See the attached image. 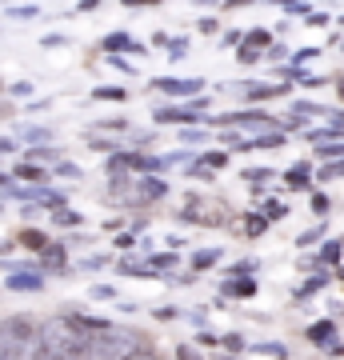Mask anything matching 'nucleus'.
I'll use <instances>...</instances> for the list:
<instances>
[{
  "mask_svg": "<svg viewBox=\"0 0 344 360\" xmlns=\"http://www.w3.org/2000/svg\"><path fill=\"white\" fill-rule=\"evenodd\" d=\"M28 141H49V129H28Z\"/></svg>",
  "mask_w": 344,
  "mask_h": 360,
  "instance_id": "nucleus-49",
  "label": "nucleus"
},
{
  "mask_svg": "<svg viewBox=\"0 0 344 360\" xmlns=\"http://www.w3.org/2000/svg\"><path fill=\"white\" fill-rule=\"evenodd\" d=\"M184 49H189L184 40H172V49H168V60H172V56H184Z\"/></svg>",
  "mask_w": 344,
  "mask_h": 360,
  "instance_id": "nucleus-48",
  "label": "nucleus"
},
{
  "mask_svg": "<svg viewBox=\"0 0 344 360\" xmlns=\"http://www.w3.org/2000/svg\"><path fill=\"white\" fill-rule=\"evenodd\" d=\"M148 269H153V272L177 269V252H153V257H148Z\"/></svg>",
  "mask_w": 344,
  "mask_h": 360,
  "instance_id": "nucleus-24",
  "label": "nucleus"
},
{
  "mask_svg": "<svg viewBox=\"0 0 344 360\" xmlns=\"http://www.w3.org/2000/svg\"><path fill=\"white\" fill-rule=\"evenodd\" d=\"M220 264V248H200V252H192V269L196 272H208Z\"/></svg>",
  "mask_w": 344,
  "mask_h": 360,
  "instance_id": "nucleus-19",
  "label": "nucleus"
},
{
  "mask_svg": "<svg viewBox=\"0 0 344 360\" xmlns=\"http://www.w3.org/2000/svg\"><path fill=\"white\" fill-rule=\"evenodd\" d=\"M336 176H344V160L340 165H324L320 168V180H336Z\"/></svg>",
  "mask_w": 344,
  "mask_h": 360,
  "instance_id": "nucleus-36",
  "label": "nucleus"
},
{
  "mask_svg": "<svg viewBox=\"0 0 344 360\" xmlns=\"http://www.w3.org/2000/svg\"><path fill=\"white\" fill-rule=\"evenodd\" d=\"M177 316H180V309H168V304L165 309H156V321H177Z\"/></svg>",
  "mask_w": 344,
  "mask_h": 360,
  "instance_id": "nucleus-44",
  "label": "nucleus"
},
{
  "mask_svg": "<svg viewBox=\"0 0 344 360\" xmlns=\"http://www.w3.org/2000/svg\"><path fill=\"white\" fill-rule=\"evenodd\" d=\"M317 52H320V49H300V52H296V56H293V60H296V68L305 65V60H312V56H317Z\"/></svg>",
  "mask_w": 344,
  "mask_h": 360,
  "instance_id": "nucleus-42",
  "label": "nucleus"
},
{
  "mask_svg": "<svg viewBox=\"0 0 344 360\" xmlns=\"http://www.w3.org/2000/svg\"><path fill=\"white\" fill-rule=\"evenodd\" d=\"M16 148V141H8V136H0V153H13Z\"/></svg>",
  "mask_w": 344,
  "mask_h": 360,
  "instance_id": "nucleus-51",
  "label": "nucleus"
},
{
  "mask_svg": "<svg viewBox=\"0 0 344 360\" xmlns=\"http://www.w3.org/2000/svg\"><path fill=\"white\" fill-rule=\"evenodd\" d=\"M308 340H312V345H332V340H336V324H332V316H324V321H317V324H308Z\"/></svg>",
  "mask_w": 344,
  "mask_h": 360,
  "instance_id": "nucleus-14",
  "label": "nucleus"
},
{
  "mask_svg": "<svg viewBox=\"0 0 344 360\" xmlns=\"http://www.w3.org/2000/svg\"><path fill=\"white\" fill-rule=\"evenodd\" d=\"M156 92H168V96H192L196 101V92H204V80H184V77H156L153 80Z\"/></svg>",
  "mask_w": 344,
  "mask_h": 360,
  "instance_id": "nucleus-7",
  "label": "nucleus"
},
{
  "mask_svg": "<svg viewBox=\"0 0 344 360\" xmlns=\"http://www.w3.org/2000/svg\"><path fill=\"white\" fill-rule=\"evenodd\" d=\"M92 101H113V104H120V101H128V92L120 89V84H101V89H92Z\"/></svg>",
  "mask_w": 344,
  "mask_h": 360,
  "instance_id": "nucleus-21",
  "label": "nucleus"
},
{
  "mask_svg": "<svg viewBox=\"0 0 344 360\" xmlns=\"http://www.w3.org/2000/svg\"><path fill=\"white\" fill-rule=\"evenodd\" d=\"M196 28H200V32H204V37H212V32H217V20H212V16H204V20H200V25H196Z\"/></svg>",
  "mask_w": 344,
  "mask_h": 360,
  "instance_id": "nucleus-41",
  "label": "nucleus"
},
{
  "mask_svg": "<svg viewBox=\"0 0 344 360\" xmlns=\"http://www.w3.org/2000/svg\"><path fill=\"white\" fill-rule=\"evenodd\" d=\"M108 65H113V68H120V72H136V68L128 65V56H108Z\"/></svg>",
  "mask_w": 344,
  "mask_h": 360,
  "instance_id": "nucleus-40",
  "label": "nucleus"
},
{
  "mask_svg": "<svg viewBox=\"0 0 344 360\" xmlns=\"http://www.w3.org/2000/svg\"><path fill=\"white\" fill-rule=\"evenodd\" d=\"M189 316H192V324H196V328L204 333V324H208V312H204V309H196V312H189Z\"/></svg>",
  "mask_w": 344,
  "mask_h": 360,
  "instance_id": "nucleus-45",
  "label": "nucleus"
},
{
  "mask_svg": "<svg viewBox=\"0 0 344 360\" xmlns=\"http://www.w3.org/2000/svg\"><path fill=\"white\" fill-rule=\"evenodd\" d=\"M92 296H96V300H116V284H96Z\"/></svg>",
  "mask_w": 344,
  "mask_h": 360,
  "instance_id": "nucleus-35",
  "label": "nucleus"
},
{
  "mask_svg": "<svg viewBox=\"0 0 344 360\" xmlns=\"http://www.w3.org/2000/svg\"><path fill=\"white\" fill-rule=\"evenodd\" d=\"M312 212H317V217H324V212H329V196H324V193L312 196Z\"/></svg>",
  "mask_w": 344,
  "mask_h": 360,
  "instance_id": "nucleus-38",
  "label": "nucleus"
},
{
  "mask_svg": "<svg viewBox=\"0 0 344 360\" xmlns=\"http://www.w3.org/2000/svg\"><path fill=\"white\" fill-rule=\"evenodd\" d=\"M204 108H208V96H196V101L184 104V108H156V120H160V124H189V120H196Z\"/></svg>",
  "mask_w": 344,
  "mask_h": 360,
  "instance_id": "nucleus-6",
  "label": "nucleus"
},
{
  "mask_svg": "<svg viewBox=\"0 0 344 360\" xmlns=\"http://www.w3.org/2000/svg\"><path fill=\"white\" fill-rule=\"evenodd\" d=\"M320 352H329V356H344V345H340V336H336L332 345H324V348H320Z\"/></svg>",
  "mask_w": 344,
  "mask_h": 360,
  "instance_id": "nucleus-43",
  "label": "nucleus"
},
{
  "mask_svg": "<svg viewBox=\"0 0 344 360\" xmlns=\"http://www.w3.org/2000/svg\"><path fill=\"white\" fill-rule=\"evenodd\" d=\"M96 129H101V132H128V120H120V116H116V120H101Z\"/></svg>",
  "mask_w": 344,
  "mask_h": 360,
  "instance_id": "nucleus-31",
  "label": "nucleus"
},
{
  "mask_svg": "<svg viewBox=\"0 0 344 360\" xmlns=\"http://www.w3.org/2000/svg\"><path fill=\"white\" fill-rule=\"evenodd\" d=\"M272 49H276L272 44V32L268 28H253V32H244V44L236 49V60L241 65H260V60H268Z\"/></svg>",
  "mask_w": 344,
  "mask_h": 360,
  "instance_id": "nucleus-4",
  "label": "nucleus"
},
{
  "mask_svg": "<svg viewBox=\"0 0 344 360\" xmlns=\"http://www.w3.org/2000/svg\"><path fill=\"white\" fill-rule=\"evenodd\" d=\"M16 245L44 252V248H49V236H44V232H37V229H20V232H16Z\"/></svg>",
  "mask_w": 344,
  "mask_h": 360,
  "instance_id": "nucleus-18",
  "label": "nucleus"
},
{
  "mask_svg": "<svg viewBox=\"0 0 344 360\" xmlns=\"http://www.w3.org/2000/svg\"><path fill=\"white\" fill-rule=\"evenodd\" d=\"M113 324L96 321L89 312H64V316H52L40 328V360H80L84 348L92 345V336L108 333Z\"/></svg>",
  "mask_w": 344,
  "mask_h": 360,
  "instance_id": "nucleus-1",
  "label": "nucleus"
},
{
  "mask_svg": "<svg viewBox=\"0 0 344 360\" xmlns=\"http://www.w3.org/2000/svg\"><path fill=\"white\" fill-rule=\"evenodd\" d=\"M13 180H28V184H44L49 180V172L40 165H28V160H20V165H13Z\"/></svg>",
  "mask_w": 344,
  "mask_h": 360,
  "instance_id": "nucleus-15",
  "label": "nucleus"
},
{
  "mask_svg": "<svg viewBox=\"0 0 344 360\" xmlns=\"http://www.w3.org/2000/svg\"><path fill=\"white\" fill-rule=\"evenodd\" d=\"M40 269H44V272H64V269H68V248H64V245H49L44 252H40Z\"/></svg>",
  "mask_w": 344,
  "mask_h": 360,
  "instance_id": "nucleus-13",
  "label": "nucleus"
},
{
  "mask_svg": "<svg viewBox=\"0 0 344 360\" xmlns=\"http://www.w3.org/2000/svg\"><path fill=\"white\" fill-rule=\"evenodd\" d=\"M340 281H344V269H340Z\"/></svg>",
  "mask_w": 344,
  "mask_h": 360,
  "instance_id": "nucleus-55",
  "label": "nucleus"
},
{
  "mask_svg": "<svg viewBox=\"0 0 344 360\" xmlns=\"http://www.w3.org/2000/svg\"><path fill=\"white\" fill-rule=\"evenodd\" d=\"M324 284H329V272H320V276H312V281L296 284V292H293V296H296V300H308V296H317Z\"/></svg>",
  "mask_w": 344,
  "mask_h": 360,
  "instance_id": "nucleus-20",
  "label": "nucleus"
},
{
  "mask_svg": "<svg viewBox=\"0 0 344 360\" xmlns=\"http://www.w3.org/2000/svg\"><path fill=\"white\" fill-rule=\"evenodd\" d=\"M160 360H165V356H160ZM168 360H172V356H168Z\"/></svg>",
  "mask_w": 344,
  "mask_h": 360,
  "instance_id": "nucleus-56",
  "label": "nucleus"
},
{
  "mask_svg": "<svg viewBox=\"0 0 344 360\" xmlns=\"http://www.w3.org/2000/svg\"><path fill=\"white\" fill-rule=\"evenodd\" d=\"M208 172H217V168H229V153H220V148H208V153H200L196 156Z\"/></svg>",
  "mask_w": 344,
  "mask_h": 360,
  "instance_id": "nucleus-22",
  "label": "nucleus"
},
{
  "mask_svg": "<svg viewBox=\"0 0 344 360\" xmlns=\"http://www.w3.org/2000/svg\"><path fill=\"white\" fill-rule=\"evenodd\" d=\"M320 232H324V224H317V229L300 232V248H305V245H312V240H320Z\"/></svg>",
  "mask_w": 344,
  "mask_h": 360,
  "instance_id": "nucleus-39",
  "label": "nucleus"
},
{
  "mask_svg": "<svg viewBox=\"0 0 344 360\" xmlns=\"http://www.w3.org/2000/svg\"><path fill=\"white\" fill-rule=\"evenodd\" d=\"M8 292H40L44 288V272L37 269H13L8 272V281H4Z\"/></svg>",
  "mask_w": 344,
  "mask_h": 360,
  "instance_id": "nucleus-8",
  "label": "nucleus"
},
{
  "mask_svg": "<svg viewBox=\"0 0 344 360\" xmlns=\"http://www.w3.org/2000/svg\"><path fill=\"white\" fill-rule=\"evenodd\" d=\"M340 252H344V240H329V245L320 248V264H336V260H340Z\"/></svg>",
  "mask_w": 344,
  "mask_h": 360,
  "instance_id": "nucleus-26",
  "label": "nucleus"
},
{
  "mask_svg": "<svg viewBox=\"0 0 344 360\" xmlns=\"http://www.w3.org/2000/svg\"><path fill=\"white\" fill-rule=\"evenodd\" d=\"M56 176H64V180L77 176V180H80V165H72V160H60V165H56Z\"/></svg>",
  "mask_w": 344,
  "mask_h": 360,
  "instance_id": "nucleus-29",
  "label": "nucleus"
},
{
  "mask_svg": "<svg viewBox=\"0 0 344 360\" xmlns=\"http://www.w3.org/2000/svg\"><path fill=\"white\" fill-rule=\"evenodd\" d=\"M284 184H288L293 193H300V188H312V160H300V165L288 168V172H284Z\"/></svg>",
  "mask_w": 344,
  "mask_h": 360,
  "instance_id": "nucleus-12",
  "label": "nucleus"
},
{
  "mask_svg": "<svg viewBox=\"0 0 344 360\" xmlns=\"http://www.w3.org/2000/svg\"><path fill=\"white\" fill-rule=\"evenodd\" d=\"M0 188H4V193L13 188V176H8V172H0Z\"/></svg>",
  "mask_w": 344,
  "mask_h": 360,
  "instance_id": "nucleus-52",
  "label": "nucleus"
},
{
  "mask_svg": "<svg viewBox=\"0 0 344 360\" xmlns=\"http://www.w3.org/2000/svg\"><path fill=\"white\" fill-rule=\"evenodd\" d=\"M165 193H168V184L160 176H136L125 205H156V200H165Z\"/></svg>",
  "mask_w": 344,
  "mask_h": 360,
  "instance_id": "nucleus-5",
  "label": "nucleus"
},
{
  "mask_svg": "<svg viewBox=\"0 0 344 360\" xmlns=\"http://www.w3.org/2000/svg\"><path fill=\"white\" fill-rule=\"evenodd\" d=\"M241 220H244V236H253V240H256V236H265L268 224H272V220H268L265 212H244Z\"/></svg>",
  "mask_w": 344,
  "mask_h": 360,
  "instance_id": "nucleus-16",
  "label": "nucleus"
},
{
  "mask_svg": "<svg viewBox=\"0 0 344 360\" xmlns=\"http://www.w3.org/2000/svg\"><path fill=\"white\" fill-rule=\"evenodd\" d=\"M141 336L132 333V328H108V333L92 336V345L84 348V356L80 360H128L132 352H141Z\"/></svg>",
  "mask_w": 344,
  "mask_h": 360,
  "instance_id": "nucleus-3",
  "label": "nucleus"
},
{
  "mask_svg": "<svg viewBox=\"0 0 344 360\" xmlns=\"http://www.w3.org/2000/svg\"><path fill=\"white\" fill-rule=\"evenodd\" d=\"M8 248H16V236H13V240H4V236H0V252H8Z\"/></svg>",
  "mask_w": 344,
  "mask_h": 360,
  "instance_id": "nucleus-54",
  "label": "nucleus"
},
{
  "mask_svg": "<svg viewBox=\"0 0 344 360\" xmlns=\"http://www.w3.org/2000/svg\"><path fill=\"white\" fill-rule=\"evenodd\" d=\"M40 328L28 312L0 321V360H40Z\"/></svg>",
  "mask_w": 344,
  "mask_h": 360,
  "instance_id": "nucleus-2",
  "label": "nucleus"
},
{
  "mask_svg": "<svg viewBox=\"0 0 344 360\" xmlns=\"http://www.w3.org/2000/svg\"><path fill=\"white\" fill-rule=\"evenodd\" d=\"M253 352H260V356H272V360H288V348H284L281 340H265V345H256Z\"/></svg>",
  "mask_w": 344,
  "mask_h": 360,
  "instance_id": "nucleus-23",
  "label": "nucleus"
},
{
  "mask_svg": "<svg viewBox=\"0 0 344 360\" xmlns=\"http://www.w3.org/2000/svg\"><path fill=\"white\" fill-rule=\"evenodd\" d=\"M260 212H265L268 220H281L284 217V205H281V200H265V208H260Z\"/></svg>",
  "mask_w": 344,
  "mask_h": 360,
  "instance_id": "nucleus-30",
  "label": "nucleus"
},
{
  "mask_svg": "<svg viewBox=\"0 0 344 360\" xmlns=\"http://www.w3.org/2000/svg\"><path fill=\"white\" fill-rule=\"evenodd\" d=\"M236 92H241L244 101L260 104V101H272V96H284V92H288V84H268V80H253V84H241Z\"/></svg>",
  "mask_w": 344,
  "mask_h": 360,
  "instance_id": "nucleus-9",
  "label": "nucleus"
},
{
  "mask_svg": "<svg viewBox=\"0 0 344 360\" xmlns=\"http://www.w3.org/2000/svg\"><path fill=\"white\" fill-rule=\"evenodd\" d=\"M284 13H288V16H312V13H308V4H288Z\"/></svg>",
  "mask_w": 344,
  "mask_h": 360,
  "instance_id": "nucleus-46",
  "label": "nucleus"
},
{
  "mask_svg": "<svg viewBox=\"0 0 344 360\" xmlns=\"http://www.w3.org/2000/svg\"><path fill=\"white\" fill-rule=\"evenodd\" d=\"M256 292H260V284H256L253 276H236V281L220 284V296H224V300H253Z\"/></svg>",
  "mask_w": 344,
  "mask_h": 360,
  "instance_id": "nucleus-10",
  "label": "nucleus"
},
{
  "mask_svg": "<svg viewBox=\"0 0 344 360\" xmlns=\"http://www.w3.org/2000/svg\"><path fill=\"white\" fill-rule=\"evenodd\" d=\"M224 348H229V352H248V348H244V336H241V333H229V336H224Z\"/></svg>",
  "mask_w": 344,
  "mask_h": 360,
  "instance_id": "nucleus-32",
  "label": "nucleus"
},
{
  "mask_svg": "<svg viewBox=\"0 0 344 360\" xmlns=\"http://www.w3.org/2000/svg\"><path fill=\"white\" fill-rule=\"evenodd\" d=\"M244 180L248 184H265V180H272V168H244Z\"/></svg>",
  "mask_w": 344,
  "mask_h": 360,
  "instance_id": "nucleus-28",
  "label": "nucleus"
},
{
  "mask_svg": "<svg viewBox=\"0 0 344 360\" xmlns=\"http://www.w3.org/2000/svg\"><path fill=\"white\" fill-rule=\"evenodd\" d=\"M92 148H101V153H113V141H101V136H92Z\"/></svg>",
  "mask_w": 344,
  "mask_h": 360,
  "instance_id": "nucleus-50",
  "label": "nucleus"
},
{
  "mask_svg": "<svg viewBox=\"0 0 344 360\" xmlns=\"http://www.w3.org/2000/svg\"><path fill=\"white\" fill-rule=\"evenodd\" d=\"M340 25H344V20H340Z\"/></svg>",
  "mask_w": 344,
  "mask_h": 360,
  "instance_id": "nucleus-57",
  "label": "nucleus"
},
{
  "mask_svg": "<svg viewBox=\"0 0 344 360\" xmlns=\"http://www.w3.org/2000/svg\"><path fill=\"white\" fill-rule=\"evenodd\" d=\"M172 360H204V356H200V352H196L192 345H180L177 352H172Z\"/></svg>",
  "mask_w": 344,
  "mask_h": 360,
  "instance_id": "nucleus-34",
  "label": "nucleus"
},
{
  "mask_svg": "<svg viewBox=\"0 0 344 360\" xmlns=\"http://www.w3.org/2000/svg\"><path fill=\"white\" fill-rule=\"evenodd\" d=\"M317 156H324V160H329V165H340V160H344V141L320 144V148H317Z\"/></svg>",
  "mask_w": 344,
  "mask_h": 360,
  "instance_id": "nucleus-25",
  "label": "nucleus"
},
{
  "mask_svg": "<svg viewBox=\"0 0 344 360\" xmlns=\"http://www.w3.org/2000/svg\"><path fill=\"white\" fill-rule=\"evenodd\" d=\"M336 96H340V104H344V72L336 77Z\"/></svg>",
  "mask_w": 344,
  "mask_h": 360,
  "instance_id": "nucleus-53",
  "label": "nucleus"
},
{
  "mask_svg": "<svg viewBox=\"0 0 344 360\" xmlns=\"http://www.w3.org/2000/svg\"><path fill=\"white\" fill-rule=\"evenodd\" d=\"M28 165H40V168H44V165H60V148H40V144H37V148H28Z\"/></svg>",
  "mask_w": 344,
  "mask_h": 360,
  "instance_id": "nucleus-17",
  "label": "nucleus"
},
{
  "mask_svg": "<svg viewBox=\"0 0 344 360\" xmlns=\"http://www.w3.org/2000/svg\"><path fill=\"white\" fill-rule=\"evenodd\" d=\"M196 345H204V348H212V345H224V336H217V333H196Z\"/></svg>",
  "mask_w": 344,
  "mask_h": 360,
  "instance_id": "nucleus-33",
  "label": "nucleus"
},
{
  "mask_svg": "<svg viewBox=\"0 0 344 360\" xmlns=\"http://www.w3.org/2000/svg\"><path fill=\"white\" fill-rule=\"evenodd\" d=\"M128 360H160V356H156L153 348H141V352H132V356H128Z\"/></svg>",
  "mask_w": 344,
  "mask_h": 360,
  "instance_id": "nucleus-47",
  "label": "nucleus"
},
{
  "mask_svg": "<svg viewBox=\"0 0 344 360\" xmlns=\"http://www.w3.org/2000/svg\"><path fill=\"white\" fill-rule=\"evenodd\" d=\"M13 96H16V101H28V96H32V84H28V80H16V84H13Z\"/></svg>",
  "mask_w": 344,
  "mask_h": 360,
  "instance_id": "nucleus-37",
  "label": "nucleus"
},
{
  "mask_svg": "<svg viewBox=\"0 0 344 360\" xmlns=\"http://www.w3.org/2000/svg\"><path fill=\"white\" fill-rule=\"evenodd\" d=\"M104 52H108V56H125V52H136V56H148V49H144V44H136V40H128L125 32H113V37H104Z\"/></svg>",
  "mask_w": 344,
  "mask_h": 360,
  "instance_id": "nucleus-11",
  "label": "nucleus"
},
{
  "mask_svg": "<svg viewBox=\"0 0 344 360\" xmlns=\"http://www.w3.org/2000/svg\"><path fill=\"white\" fill-rule=\"evenodd\" d=\"M80 212H72V208H60V212H56V217H52V224H60V229H80Z\"/></svg>",
  "mask_w": 344,
  "mask_h": 360,
  "instance_id": "nucleus-27",
  "label": "nucleus"
}]
</instances>
